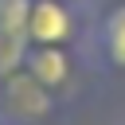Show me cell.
Segmentation results:
<instances>
[{
  "label": "cell",
  "instance_id": "cell-1",
  "mask_svg": "<svg viewBox=\"0 0 125 125\" xmlns=\"http://www.w3.org/2000/svg\"><path fill=\"white\" fill-rule=\"evenodd\" d=\"M78 55L94 74H125V0H98L86 20Z\"/></svg>",
  "mask_w": 125,
  "mask_h": 125
},
{
  "label": "cell",
  "instance_id": "cell-2",
  "mask_svg": "<svg viewBox=\"0 0 125 125\" xmlns=\"http://www.w3.org/2000/svg\"><path fill=\"white\" fill-rule=\"evenodd\" d=\"M62 113V98L35 82L27 70H16L0 82V117L8 125H59Z\"/></svg>",
  "mask_w": 125,
  "mask_h": 125
},
{
  "label": "cell",
  "instance_id": "cell-3",
  "mask_svg": "<svg viewBox=\"0 0 125 125\" xmlns=\"http://www.w3.org/2000/svg\"><path fill=\"white\" fill-rule=\"evenodd\" d=\"M86 20L74 0H31L27 12V47H78Z\"/></svg>",
  "mask_w": 125,
  "mask_h": 125
},
{
  "label": "cell",
  "instance_id": "cell-4",
  "mask_svg": "<svg viewBox=\"0 0 125 125\" xmlns=\"http://www.w3.org/2000/svg\"><path fill=\"white\" fill-rule=\"evenodd\" d=\"M78 66H86L78 47H27V55H23V70L59 98L74 86Z\"/></svg>",
  "mask_w": 125,
  "mask_h": 125
},
{
  "label": "cell",
  "instance_id": "cell-5",
  "mask_svg": "<svg viewBox=\"0 0 125 125\" xmlns=\"http://www.w3.org/2000/svg\"><path fill=\"white\" fill-rule=\"evenodd\" d=\"M23 55H27V39L0 31V82L12 78L16 70H23Z\"/></svg>",
  "mask_w": 125,
  "mask_h": 125
},
{
  "label": "cell",
  "instance_id": "cell-6",
  "mask_svg": "<svg viewBox=\"0 0 125 125\" xmlns=\"http://www.w3.org/2000/svg\"><path fill=\"white\" fill-rule=\"evenodd\" d=\"M27 12H31V0H0V31L23 35L27 31Z\"/></svg>",
  "mask_w": 125,
  "mask_h": 125
},
{
  "label": "cell",
  "instance_id": "cell-7",
  "mask_svg": "<svg viewBox=\"0 0 125 125\" xmlns=\"http://www.w3.org/2000/svg\"><path fill=\"white\" fill-rule=\"evenodd\" d=\"M0 125H8V121H4V117H0Z\"/></svg>",
  "mask_w": 125,
  "mask_h": 125
}]
</instances>
